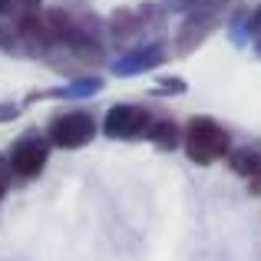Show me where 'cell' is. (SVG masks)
Masks as SVG:
<instances>
[{"instance_id": "6da1fadb", "label": "cell", "mask_w": 261, "mask_h": 261, "mask_svg": "<svg viewBox=\"0 0 261 261\" xmlns=\"http://www.w3.org/2000/svg\"><path fill=\"white\" fill-rule=\"evenodd\" d=\"M182 149L195 166H212L231 152V136L208 116H192L182 129Z\"/></svg>"}, {"instance_id": "7a4b0ae2", "label": "cell", "mask_w": 261, "mask_h": 261, "mask_svg": "<svg viewBox=\"0 0 261 261\" xmlns=\"http://www.w3.org/2000/svg\"><path fill=\"white\" fill-rule=\"evenodd\" d=\"M50 146L57 149H83L96 139V119L86 113V109H73V113H63L50 122V133H46Z\"/></svg>"}, {"instance_id": "3957f363", "label": "cell", "mask_w": 261, "mask_h": 261, "mask_svg": "<svg viewBox=\"0 0 261 261\" xmlns=\"http://www.w3.org/2000/svg\"><path fill=\"white\" fill-rule=\"evenodd\" d=\"M46 159H50V139L40 136V133L20 136V139L10 146V152H7V166H10V172L20 175V178H37L43 172Z\"/></svg>"}, {"instance_id": "277c9868", "label": "cell", "mask_w": 261, "mask_h": 261, "mask_svg": "<svg viewBox=\"0 0 261 261\" xmlns=\"http://www.w3.org/2000/svg\"><path fill=\"white\" fill-rule=\"evenodd\" d=\"M222 13H225V10L185 13L182 27L175 30V53H178V57H189V53H195L198 46H202L205 40L212 37V33L218 30V23H222Z\"/></svg>"}, {"instance_id": "5b68a950", "label": "cell", "mask_w": 261, "mask_h": 261, "mask_svg": "<svg viewBox=\"0 0 261 261\" xmlns=\"http://www.w3.org/2000/svg\"><path fill=\"white\" fill-rule=\"evenodd\" d=\"M149 126H152V116L142 106H129V102H116L102 119V133L109 139H139L149 133Z\"/></svg>"}, {"instance_id": "8992f818", "label": "cell", "mask_w": 261, "mask_h": 261, "mask_svg": "<svg viewBox=\"0 0 261 261\" xmlns=\"http://www.w3.org/2000/svg\"><path fill=\"white\" fill-rule=\"evenodd\" d=\"M159 63H166V50H162V43L155 40V43L133 46L129 53L116 57L113 60V73H116V76H139V73L155 70Z\"/></svg>"}, {"instance_id": "52a82bcc", "label": "cell", "mask_w": 261, "mask_h": 261, "mask_svg": "<svg viewBox=\"0 0 261 261\" xmlns=\"http://www.w3.org/2000/svg\"><path fill=\"white\" fill-rule=\"evenodd\" d=\"M142 30H146V23H142L136 7H119V10H113V17H109V43L119 53L133 50V43L142 37Z\"/></svg>"}, {"instance_id": "ba28073f", "label": "cell", "mask_w": 261, "mask_h": 261, "mask_svg": "<svg viewBox=\"0 0 261 261\" xmlns=\"http://www.w3.org/2000/svg\"><path fill=\"white\" fill-rule=\"evenodd\" d=\"M102 86H106L102 76H76V80H70L66 86L43 89V93H37L33 99H89V96H96Z\"/></svg>"}, {"instance_id": "9c48e42d", "label": "cell", "mask_w": 261, "mask_h": 261, "mask_svg": "<svg viewBox=\"0 0 261 261\" xmlns=\"http://www.w3.org/2000/svg\"><path fill=\"white\" fill-rule=\"evenodd\" d=\"M149 142H152L155 149H162V152H172V149L182 146V129L175 126L172 119H152V126H149Z\"/></svg>"}, {"instance_id": "30bf717a", "label": "cell", "mask_w": 261, "mask_h": 261, "mask_svg": "<svg viewBox=\"0 0 261 261\" xmlns=\"http://www.w3.org/2000/svg\"><path fill=\"white\" fill-rule=\"evenodd\" d=\"M228 166L235 175H245V178H261V152L258 149H235L228 152Z\"/></svg>"}, {"instance_id": "8fae6325", "label": "cell", "mask_w": 261, "mask_h": 261, "mask_svg": "<svg viewBox=\"0 0 261 261\" xmlns=\"http://www.w3.org/2000/svg\"><path fill=\"white\" fill-rule=\"evenodd\" d=\"M43 10V0H0V20H23Z\"/></svg>"}, {"instance_id": "7c38bea8", "label": "cell", "mask_w": 261, "mask_h": 261, "mask_svg": "<svg viewBox=\"0 0 261 261\" xmlns=\"http://www.w3.org/2000/svg\"><path fill=\"white\" fill-rule=\"evenodd\" d=\"M178 10L185 13H198V10H225L228 7V0H178Z\"/></svg>"}, {"instance_id": "4fadbf2b", "label": "cell", "mask_w": 261, "mask_h": 261, "mask_svg": "<svg viewBox=\"0 0 261 261\" xmlns=\"http://www.w3.org/2000/svg\"><path fill=\"white\" fill-rule=\"evenodd\" d=\"M189 89V83L185 80H178V76H162V80H155V89L152 93H159V96H178V93H185Z\"/></svg>"}, {"instance_id": "5bb4252c", "label": "cell", "mask_w": 261, "mask_h": 261, "mask_svg": "<svg viewBox=\"0 0 261 261\" xmlns=\"http://www.w3.org/2000/svg\"><path fill=\"white\" fill-rule=\"evenodd\" d=\"M245 40H248V13L238 10L235 20H231V43H235V46H245Z\"/></svg>"}, {"instance_id": "9a60e30c", "label": "cell", "mask_w": 261, "mask_h": 261, "mask_svg": "<svg viewBox=\"0 0 261 261\" xmlns=\"http://www.w3.org/2000/svg\"><path fill=\"white\" fill-rule=\"evenodd\" d=\"M0 50H4V53H17L20 50L17 30H13V27H7L4 20H0Z\"/></svg>"}, {"instance_id": "2e32d148", "label": "cell", "mask_w": 261, "mask_h": 261, "mask_svg": "<svg viewBox=\"0 0 261 261\" xmlns=\"http://www.w3.org/2000/svg\"><path fill=\"white\" fill-rule=\"evenodd\" d=\"M20 116V106L17 102H0V122H13Z\"/></svg>"}, {"instance_id": "e0dca14e", "label": "cell", "mask_w": 261, "mask_h": 261, "mask_svg": "<svg viewBox=\"0 0 261 261\" xmlns=\"http://www.w3.org/2000/svg\"><path fill=\"white\" fill-rule=\"evenodd\" d=\"M7 185H10V166H7V159L0 155V198H4Z\"/></svg>"}, {"instance_id": "ac0fdd59", "label": "cell", "mask_w": 261, "mask_h": 261, "mask_svg": "<svg viewBox=\"0 0 261 261\" xmlns=\"http://www.w3.org/2000/svg\"><path fill=\"white\" fill-rule=\"evenodd\" d=\"M255 53H258V60H261V30L255 33Z\"/></svg>"}]
</instances>
